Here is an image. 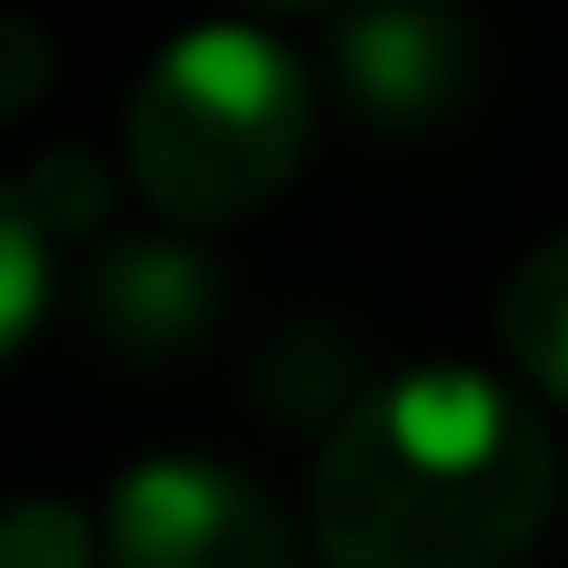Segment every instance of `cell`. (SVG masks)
<instances>
[{
    "label": "cell",
    "mask_w": 568,
    "mask_h": 568,
    "mask_svg": "<svg viewBox=\"0 0 568 568\" xmlns=\"http://www.w3.org/2000/svg\"><path fill=\"white\" fill-rule=\"evenodd\" d=\"M550 515V444L479 364L373 382L311 470L328 568H506Z\"/></svg>",
    "instance_id": "obj_1"
},
{
    "label": "cell",
    "mask_w": 568,
    "mask_h": 568,
    "mask_svg": "<svg viewBox=\"0 0 568 568\" xmlns=\"http://www.w3.org/2000/svg\"><path fill=\"white\" fill-rule=\"evenodd\" d=\"M311 133V71L266 27H186L151 53L124 106L133 186L169 222H240L257 213Z\"/></svg>",
    "instance_id": "obj_2"
},
{
    "label": "cell",
    "mask_w": 568,
    "mask_h": 568,
    "mask_svg": "<svg viewBox=\"0 0 568 568\" xmlns=\"http://www.w3.org/2000/svg\"><path fill=\"white\" fill-rule=\"evenodd\" d=\"M106 568H293V532L257 479L204 453L133 462L106 497Z\"/></svg>",
    "instance_id": "obj_3"
},
{
    "label": "cell",
    "mask_w": 568,
    "mask_h": 568,
    "mask_svg": "<svg viewBox=\"0 0 568 568\" xmlns=\"http://www.w3.org/2000/svg\"><path fill=\"white\" fill-rule=\"evenodd\" d=\"M328 62L346 80V98L382 124H426L470 89L479 62V27L453 9H355L328 27Z\"/></svg>",
    "instance_id": "obj_4"
},
{
    "label": "cell",
    "mask_w": 568,
    "mask_h": 568,
    "mask_svg": "<svg viewBox=\"0 0 568 568\" xmlns=\"http://www.w3.org/2000/svg\"><path fill=\"white\" fill-rule=\"evenodd\" d=\"M213 311V266L178 240H115L89 275V320L124 355H169L204 328Z\"/></svg>",
    "instance_id": "obj_5"
},
{
    "label": "cell",
    "mask_w": 568,
    "mask_h": 568,
    "mask_svg": "<svg viewBox=\"0 0 568 568\" xmlns=\"http://www.w3.org/2000/svg\"><path fill=\"white\" fill-rule=\"evenodd\" d=\"M497 337H506V355L524 364V382H532L550 408H568V231L541 240V248L506 275Z\"/></svg>",
    "instance_id": "obj_6"
},
{
    "label": "cell",
    "mask_w": 568,
    "mask_h": 568,
    "mask_svg": "<svg viewBox=\"0 0 568 568\" xmlns=\"http://www.w3.org/2000/svg\"><path fill=\"white\" fill-rule=\"evenodd\" d=\"M89 559H98V524L71 497L36 488L0 506V568H89Z\"/></svg>",
    "instance_id": "obj_7"
},
{
    "label": "cell",
    "mask_w": 568,
    "mask_h": 568,
    "mask_svg": "<svg viewBox=\"0 0 568 568\" xmlns=\"http://www.w3.org/2000/svg\"><path fill=\"white\" fill-rule=\"evenodd\" d=\"M18 195H27L36 231H89L115 186H106V160L89 142H53V151H36V169L18 178Z\"/></svg>",
    "instance_id": "obj_8"
},
{
    "label": "cell",
    "mask_w": 568,
    "mask_h": 568,
    "mask_svg": "<svg viewBox=\"0 0 568 568\" xmlns=\"http://www.w3.org/2000/svg\"><path fill=\"white\" fill-rule=\"evenodd\" d=\"M36 311H44V231H36L27 195L0 178V355L36 328Z\"/></svg>",
    "instance_id": "obj_9"
},
{
    "label": "cell",
    "mask_w": 568,
    "mask_h": 568,
    "mask_svg": "<svg viewBox=\"0 0 568 568\" xmlns=\"http://www.w3.org/2000/svg\"><path fill=\"white\" fill-rule=\"evenodd\" d=\"M53 89V36L18 9H0V124H18Z\"/></svg>",
    "instance_id": "obj_10"
}]
</instances>
